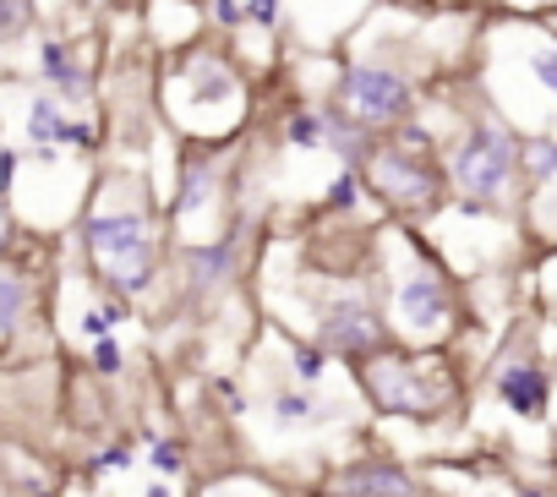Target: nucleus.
Returning a JSON list of instances; mask_svg holds the SVG:
<instances>
[{"mask_svg":"<svg viewBox=\"0 0 557 497\" xmlns=\"http://www.w3.org/2000/svg\"><path fill=\"white\" fill-rule=\"evenodd\" d=\"M83 240H88V258H94V269H99V274H104V279H110L121 296H132V290H143V285L153 279L159 252H153V229H148V219H143L137 208L88 213Z\"/></svg>","mask_w":557,"mask_h":497,"instance_id":"obj_1","label":"nucleus"},{"mask_svg":"<svg viewBox=\"0 0 557 497\" xmlns=\"http://www.w3.org/2000/svg\"><path fill=\"white\" fill-rule=\"evenodd\" d=\"M513 164H519V142L497 126V121H475L470 126V137L459 142V153H454V186L465 191V213H481V202H492V197H503V186L513 181Z\"/></svg>","mask_w":557,"mask_h":497,"instance_id":"obj_2","label":"nucleus"},{"mask_svg":"<svg viewBox=\"0 0 557 497\" xmlns=\"http://www.w3.org/2000/svg\"><path fill=\"white\" fill-rule=\"evenodd\" d=\"M367 394L377 399V410L416 415V421L443 415L448 399H454V388L437 372H426L421 361H410V356H377V361H367Z\"/></svg>","mask_w":557,"mask_h":497,"instance_id":"obj_3","label":"nucleus"},{"mask_svg":"<svg viewBox=\"0 0 557 497\" xmlns=\"http://www.w3.org/2000/svg\"><path fill=\"white\" fill-rule=\"evenodd\" d=\"M339 104L361 121V126H399L416 110V94L399 72L388 66H350L339 77Z\"/></svg>","mask_w":557,"mask_h":497,"instance_id":"obj_4","label":"nucleus"},{"mask_svg":"<svg viewBox=\"0 0 557 497\" xmlns=\"http://www.w3.org/2000/svg\"><path fill=\"white\" fill-rule=\"evenodd\" d=\"M318 334H323V350L329 356H345V361H377V356H388V323L377 318L372 301H356V296H345L339 307H329Z\"/></svg>","mask_w":557,"mask_h":497,"instance_id":"obj_5","label":"nucleus"},{"mask_svg":"<svg viewBox=\"0 0 557 497\" xmlns=\"http://www.w3.org/2000/svg\"><path fill=\"white\" fill-rule=\"evenodd\" d=\"M329 497H426V486L399 459H356L329 475Z\"/></svg>","mask_w":557,"mask_h":497,"instance_id":"obj_6","label":"nucleus"},{"mask_svg":"<svg viewBox=\"0 0 557 497\" xmlns=\"http://www.w3.org/2000/svg\"><path fill=\"white\" fill-rule=\"evenodd\" d=\"M372 186L394 208H432L437 202V175L426 170V159H410V153H394V148L372 153Z\"/></svg>","mask_w":557,"mask_h":497,"instance_id":"obj_7","label":"nucleus"},{"mask_svg":"<svg viewBox=\"0 0 557 497\" xmlns=\"http://www.w3.org/2000/svg\"><path fill=\"white\" fill-rule=\"evenodd\" d=\"M394 307H399V318H405L416 334H443L448 318H454V296H448V285H443L437 274H410V279L394 290Z\"/></svg>","mask_w":557,"mask_h":497,"instance_id":"obj_8","label":"nucleus"},{"mask_svg":"<svg viewBox=\"0 0 557 497\" xmlns=\"http://www.w3.org/2000/svg\"><path fill=\"white\" fill-rule=\"evenodd\" d=\"M497 399L519 415V421H541L546 415V372L535 361H503L497 372Z\"/></svg>","mask_w":557,"mask_h":497,"instance_id":"obj_9","label":"nucleus"},{"mask_svg":"<svg viewBox=\"0 0 557 497\" xmlns=\"http://www.w3.org/2000/svg\"><path fill=\"white\" fill-rule=\"evenodd\" d=\"M268 421L278 426V432H312V426H323V421H334V405L329 399H318L312 388H273L268 394Z\"/></svg>","mask_w":557,"mask_h":497,"instance_id":"obj_10","label":"nucleus"},{"mask_svg":"<svg viewBox=\"0 0 557 497\" xmlns=\"http://www.w3.org/2000/svg\"><path fill=\"white\" fill-rule=\"evenodd\" d=\"M39 77L50 83L55 99H72V104L94 94V72H88L61 39H45V45H39Z\"/></svg>","mask_w":557,"mask_h":497,"instance_id":"obj_11","label":"nucleus"},{"mask_svg":"<svg viewBox=\"0 0 557 497\" xmlns=\"http://www.w3.org/2000/svg\"><path fill=\"white\" fill-rule=\"evenodd\" d=\"M186 269H191V290H219V285L230 279V269H235V240L191 246V258H186Z\"/></svg>","mask_w":557,"mask_h":497,"instance_id":"obj_12","label":"nucleus"},{"mask_svg":"<svg viewBox=\"0 0 557 497\" xmlns=\"http://www.w3.org/2000/svg\"><path fill=\"white\" fill-rule=\"evenodd\" d=\"M28 307H34L28 279H23V274H12V269H0V339L17 334V328L28 323Z\"/></svg>","mask_w":557,"mask_h":497,"instance_id":"obj_13","label":"nucleus"},{"mask_svg":"<svg viewBox=\"0 0 557 497\" xmlns=\"http://www.w3.org/2000/svg\"><path fill=\"white\" fill-rule=\"evenodd\" d=\"M208 197H213V159H197V164H186V181H181V191H175V219L202 213Z\"/></svg>","mask_w":557,"mask_h":497,"instance_id":"obj_14","label":"nucleus"},{"mask_svg":"<svg viewBox=\"0 0 557 497\" xmlns=\"http://www.w3.org/2000/svg\"><path fill=\"white\" fill-rule=\"evenodd\" d=\"M202 497H278L262 475H251V470H235V475H213L208 486H202Z\"/></svg>","mask_w":557,"mask_h":497,"instance_id":"obj_15","label":"nucleus"},{"mask_svg":"<svg viewBox=\"0 0 557 497\" xmlns=\"http://www.w3.org/2000/svg\"><path fill=\"white\" fill-rule=\"evenodd\" d=\"M323 366H329V350L323 345H290V372H296V383L301 388H318L323 383Z\"/></svg>","mask_w":557,"mask_h":497,"instance_id":"obj_16","label":"nucleus"},{"mask_svg":"<svg viewBox=\"0 0 557 497\" xmlns=\"http://www.w3.org/2000/svg\"><path fill=\"white\" fill-rule=\"evenodd\" d=\"M519 164H524L530 175L552 181V175H557V142H552V137H530V142H519Z\"/></svg>","mask_w":557,"mask_h":497,"instance_id":"obj_17","label":"nucleus"},{"mask_svg":"<svg viewBox=\"0 0 557 497\" xmlns=\"http://www.w3.org/2000/svg\"><path fill=\"white\" fill-rule=\"evenodd\" d=\"M34 28V0H0V45H12Z\"/></svg>","mask_w":557,"mask_h":497,"instance_id":"obj_18","label":"nucleus"},{"mask_svg":"<svg viewBox=\"0 0 557 497\" xmlns=\"http://www.w3.org/2000/svg\"><path fill=\"white\" fill-rule=\"evenodd\" d=\"M148 464H153V475H181L186 470V453H181V443H153L148 448Z\"/></svg>","mask_w":557,"mask_h":497,"instance_id":"obj_19","label":"nucleus"},{"mask_svg":"<svg viewBox=\"0 0 557 497\" xmlns=\"http://www.w3.org/2000/svg\"><path fill=\"white\" fill-rule=\"evenodd\" d=\"M285 137L301 142V148H318V142H323V115H290Z\"/></svg>","mask_w":557,"mask_h":497,"instance_id":"obj_20","label":"nucleus"},{"mask_svg":"<svg viewBox=\"0 0 557 497\" xmlns=\"http://www.w3.org/2000/svg\"><path fill=\"white\" fill-rule=\"evenodd\" d=\"M126 470H132V448L126 443H115V448H104L94 459V475H126Z\"/></svg>","mask_w":557,"mask_h":497,"instance_id":"obj_21","label":"nucleus"},{"mask_svg":"<svg viewBox=\"0 0 557 497\" xmlns=\"http://www.w3.org/2000/svg\"><path fill=\"white\" fill-rule=\"evenodd\" d=\"M530 72H535V83H541L546 94H557V50H535V55H530Z\"/></svg>","mask_w":557,"mask_h":497,"instance_id":"obj_22","label":"nucleus"},{"mask_svg":"<svg viewBox=\"0 0 557 497\" xmlns=\"http://www.w3.org/2000/svg\"><path fill=\"white\" fill-rule=\"evenodd\" d=\"M356 186H361V181H356V170H339V175H334V186H329V202H334V208H356Z\"/></svg>","mask_w":557,"mask_h":497,"instance_id":"obj_23","label":"nucleus"},{"mask_svg":"<svg viewBox=\"0 0 557 497\" xmlns=\"http://www.w3.org/2000/svg\"><path fill=\"white\" fill-rule=\"evenodd\" d=\"M94 366H99V372H121V366H126L121 345H115V339H94Z\"/></svg>","mask_w":557,"mask_h":497,"instance_id":"obj_24","label":"nucleus"},{"mask_svg":"<svg viewBox=\"0 0 557 497\" xmlns=\"http://www.w3.org/2000/svg\"><path fill=\"white\" fill-rule=\"evenodd\" d=\"M246 23L273 28V23H278V0H246Z\"/></svg>","mask_w":557,"mask_h":497,"instance_id":"obj_25","label":"nucleus"},{"mask_svg":"<svg viewBox=\"0 0 557 497\" xmlns=\"http://www.w3.org/2000/svg\"><path fill=\"white\" fill-rule=\"evenodd\" d=\"M213 17H219L224 28H235V23H246V0H213Z\"/></svg>","mask_w":557,"mask_h":497,"instance_id":"obj_26","label":"nucleus"},{"mask_svg":"<svg viewBox=\"0 0 557 497\" xmlns=\"http://www.w3.org/2000/svg\"><path fill=\"white\" fill-rule=\"evenodd\" d=\"M7 246H12V213H7V197H0V258H7Z\"/></svg>","mask_w":557,"mask_h":497,"instance_id":"obj_27","label":"nucleus"},{"mask_svg":"<svg viewBox=\"0 0 557 497\" xmlns=\"http://www.w3.org/2000/svg\"><path fill=\"white\" fill-rule=\"evenodd\" d=\"M148 497H170V486H164V481H153V486H148Z\"/></svg>","mask_w":557,"mask_h":497,"instance_id":"obj_28","label":"nucleus"}]
</instances>
